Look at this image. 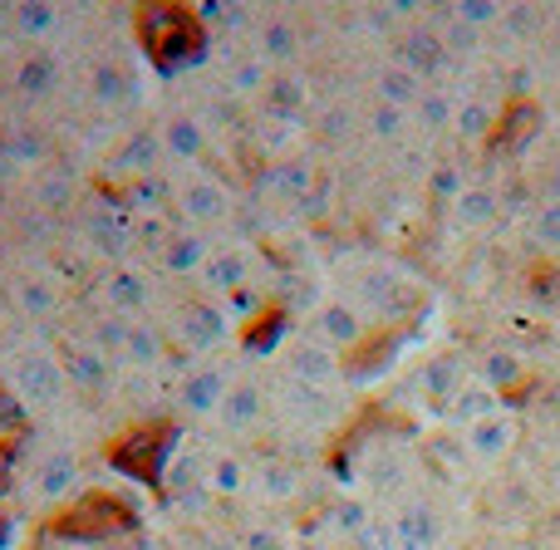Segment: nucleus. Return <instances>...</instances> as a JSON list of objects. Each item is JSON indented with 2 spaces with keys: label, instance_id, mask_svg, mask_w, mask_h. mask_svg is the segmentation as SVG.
I'll use <instances>...</instances> for the list:
<instances>
[{
  "label": "nucleus",
  "instance_id": "f257e3e1",
  "mask_svg": "<svg viewBox=\"0 0 560 550\" xmlns=\"http://www.w3.org/2000/svg\"><path fill=\"white\" fill-rule=\"evenodd\" d=\"M138 45H143L148 65L158 74H177V69H192L207 55V25L187 5H167V0L143 5L138 10Z\"/></svg>",
  "mask_w": 560,
  "mask_h": 550
},
{
  "label": "nucleus",
  "instance_id": "f03ea898",
  "mask_svg": "<svg viewBox=\"0 0 560 550\" xmlns=\"http://www.w3.org/2000/svg\"><path fill=\"white\" fill-rule=\"evenodd\" d=\"M138 531H143V516L118 492H84L49 522V536H59V541H84V546L128 541V536H138Z\"/></svg>",
  "mask_w": 560,
  "mask_h": 550
},
{
  "label": "nucleus",
  "instance_id": "7ed1b4c3",
  "mask_svg": "<svg viewBox=\"0 0 560 550\" xmlns=\"http://www.w3.org/2000/svg\"><path fill=\"white\" fill-rule=\"evenodd\" d=\"M177 443H183V428L167 423V418H153V423H138L108 443V467L124 477H138L148 487H163L167 467L177 457Z\"/></svg>",
  "mask_w": 560,
  "mask_h": 550
},
{
  "label": "nucleus",
  "instance_id": "20e7f679",
  "mask_svg": "<svg viewBox=\"0 0 560 550\" xmlns=\"http://www.w3.org/2000/svg\"><path fill=\"white\" fill-rule=\"evenodd\" d=\"M232 335V315H226L222 300L212 295H187L173 315V339L167 344H183L187 354H202V349H217Z\"/></svg>",
  "mask_w": 560,
  "mask_h": 550
},
{
  "label": "nucleus",
  "instance_id": "39448f33",
  "mask_svg": "<svg viewBox=\"0 0 560 550\" xmlns=\"http://www.w3.org/2000/svg\"><path fill=\"white\" fill-rule=\"evenodd\" d=\"M310 325H315L319 344L335 349V354H354V349L374 335V319H369L359 305H349V300H325V305L315 309V319H310Z\"/></svg>",
  "mask_w": 560,
  "mask_h": 550
},
{
  "label": "nucleus",
  "instance_id": "423d86ee",
  "mask_svg": "<svg viewBox=\"0 0 560 550\" xmlns=\"http://www.w3.org/2000/svg\"><path fill=\"white\" fill-rule=\"evenodd\" d=\"M354 295H359V309H364L369 319H378V325H384V319H404L408 309L418 305V295L394 271H359Z\"/></svg>",
  "mask_w": 560,
  "mask_h": 550
},
{
  "label": "nucleus",
  "instance_id": "0eeeda50",
  "mask_svg": "<svg viewBox=\"0 0 560 550\" xmlns=\"http://www.w3.org/2000/svg\"><path fill=\"white\" fill-rule=\"evenodd\" d=\"M177 212H183V222L192 226V232H202V226H222L226 217H232V192H226V183H217V177H187L183 187H177Z\"/></svg>",
  "mask_w": 560,
  "mask_h": 550
},
{
  "label": "nucleus",
  "instance_id": "6e6552de",
  "mask_svg": "<svg viewBox=\"0 0 560 550\" xmlns=\"http://www.w3.org/2000/svg\"><path fill=\"white\" fill-rule=\"evenodd\" d=\"M163 496L187 516H202L212 506V492H207V467L197 453H177L173 467L163 477Z\"/></svg>",
  "mask_w": 560,
  "mask_h": 550
},
{
  "label": "nucleus",
  "instance_id": "1a4fd4ad",
  "mask_svg": "<svg viewBox=\"0 0 560 550\" xmlns=\"http://www.w3.org/2000/svg\"><path fill=\"white\" fill-rule=\"evenodd\" d=\"M280 354H285V378H300V384L329 388L345 374V359H339L335 349H325L319 339H290Z\"/></svg>",
  "mask_w": 560,
  "mask_h": 550
},
{
  "label": "nucleus",
  "instance_id": "9d476101",
  "mask_svg": "<svg viewBox=\"0 0 560 550\" xmlns=\"http://www.w3.org/2000/svg\"><path fill=\"white\" fill-rule=\"evenodd\" d=\"M226 388H232V378H226L217 364L187 368L183 384H177V408H183L187 418H212V413H222Z\"/></svg>",
  "mask_w": 560,
  "mask_h": 550
},
{
  "label": "nucleus",
  "instance_id": "9b49d317",
  "mask_svg": "<svg viewBox=\"0 0 560 550\" xmlns=\"http://www.w3.org/2000/svg\"><path fill=\"white\" fill-rule=\"evenodd\" d=\"M148 305H153V280H148V271H138V266L104 271V309H114L124 319H143Z\"/></svg>",
  "mask_w": 560,
  "mask_h": 550
},
{
  "label": "nucleus",
  "instance_id": "f8f14e48",
  "mask_svg": "<svg viewBox=\"0 0 560 550\" xmlns=\"http://www.w3.org/2000/svg\"><path fill=\"white\" fill-rule=\"evenodd\" d=\"M246 285H252V251H242V246H212V256H207V266H202L207 295L226 300Z\"/></svg>",
  "mask_w": 560,
  "mask_h": 550
},
{
  "label": "nucleus",
  "instance_id": "ddd939ff",
  "mask_svg": "<svg viewBox=\"0 0 560 550\" xmlns=\"http://www.w3.org/2000/svg\"><path fill=\"white\" fill-rule=\"evenodd\" d=\"M516 437H522V423H516L506 408L502 413H492V418H482V423L463 428V443H467V453H472L477 463H502V457H512Z\"/></svg>",
  "mask_w": 560,
  "mask_h": 550
},
{
  "label": "nucleus",
  "instance_id": "4468645a",
  "mask_svg": "<svg viewBox=\"0 0 560 550\" xmlns=\"http://www.w3.org/2000/svg\"><path fill=\"white\" fill-rule=\"evenodd\" d=\"M15 388L25 403H59V394H65V368L55 364L49 354H20L15 359Z\"/></svg>",
  "mask_w": 560,
  "mask_h": 550
},
{
  "label": "nucleus",
  "instance_id": "2eb2a0df",
  "mask_svg": "<svg viewBox=\"0 0 560 550\" xmlns=\"http://www.w3.org/2000/svg\"><path fill=\"white\" fill-rule=\"evenodd\" d=\"M394 522V536H398V550H433L438 546V506L428 496H404L398 512L388 516Z\"/></svg>",
  "mask_w": 560,
  "mask_h": 550
},
{
  "label": "nucleus",
  "instance_id": "dca6fc26",
  "mask_svg": "<svg viewBox=\"0 0 560 550\" xmlns=\"http://www.w3.org/2000/svg\"><path fill=\"white\" fill-rule=\"evenodd\" d=\"M108 163H114V173L124 177V183L153 177L158 167H163V138H158V128H133V133L114 148V157H108Z\"/></svg>",
  "mask_w": 560,
  "mask_h": 550
},
{
  "label": "nucleus",
  "instance_id": "f3484780",
  "mask_svg": "<svg viewBox=\"0 0 560 550\" xmlns=\"http://www.w3.org/2000/svg\"><path fill=\"white\" fill-rule=\"evenodd\" d=\"M252 487L261 492V502L271 506H290L300 496V487H305V472H300V463H290V457H261V463L252 467Z\"/></svg>",
  "mask_w": 560,
  "mask_h": 550
},
{
  "label": "nucleus",
  "instance_id": "a211bd4d",
  "mask_svg": "<svg viewBox=\"0 0 560 550\" xmlns=\"http://www.w3.org/2000/svg\"><path fill=\"white\" fill-rule=\"evenodd\" d=\"M114 364L118 359H108L104 349H94V344H65V374L74 378L79 388H89V394H108V388H114Z\"/></svg>",
  "mask_w": 560,
  "mask_h": 550
},
{
  "label": "nucleus",
  "instance_id": "6ab92c4d",
  "mask_svg": "<svg viewBox=\"0 0 560 550\" xmlns=\"http://www.w3.org/2000/svg\"><path fill=\"white\" fill-rule=\"evenodd\" d=\"M261 418H266V388L256 378H232V388L222 398V423L232 433H252V428H261Z\"/></svg>",
  "mask_w": 560,
  "mask_h": 550
},
{
  "label": "nucleus",
  "instance_id": "aec40b11",
  "mask_svg": "<svg viewBox=\"0 0 560 550\" xmlns=\"http://www.w3.org/2000/svg\"><path fill=\"white\" fill-rule=\"evenodd\" d=\"M398 65L413 69V74L428 84V79H433L438 69L447 65V45H443V35H438V30H423V25L408 30V35L398 39Z\"/></svg>",
  "mask_w": 560,
  "mask_h": 550
},
{
  "label": "nucleus",
  "instance_id": "412c9836",
  "mask_svg": "<svg viewBox=\"0 0 560 550\" xmlns=\"http://www.w3.org/2000/svg\"><path fill=\"white\" fill-rule=\"evenodd\" d=\"M359 482L374 496H398L408 487V457L394 453V447H378V453H369L359 463Z\"/></svg>",
  "mask_w": 560,
  "mask_h": 550
},
{
  "label": "nucleus",
  "instance_id": "4be33fe9",
  "mask_svg": "<svg viewBox=\"0 0 560 550\" xmlns=\"http://www.w3.org/2000/svg\"><path fill=\"white\" fill-rule=\"evenodd\" d=\"M202 467H207V492H212V502H232V496H242L246 487H252V467H246L232 447L207 453Z\"/></svg>",
  "mask_w": 560,
  "mask_h": 550
},
{
  "label": "nucleus",
  "instance_id": "5701e85b",
  "mask_svg": "<svg viewBox=\"0 0 560 550\" xmlns=\"http://www.w3.org/2000/svg\"><path fill=\"white\" fill-rule=\"evenodd\" d=\"M276 394H280V408H285L290 418H300L305 428L335 423V398H325V388L300 384V378H285V384H280Z\"/></svg>",
  "mask_w": 560,
  "mask_h": 550
},
{
  "label": "nucleus",
  "instance_id": "b1692460",
  "mask_svg": "<svg viewBox=\"0 0 560 550\" xmlns=\"http://www.w3.org/2000/svg\"><path fill=\"white\" fill-rule=\"evenodd\" d=\"M463 384H467V364H463V354H438V359H428V364L418 368L413 394L433 398V403H447V398H453Z\"/></svg>",
  "mask_w": 560,
  "mask_h": 550
},
{
  "label": "nucleus",
  "instance_id": "393cba45",
  "mask_svg": "<svg viewBox=\"0 0 560 550\" xmlns=\"http://www.w3.org/2000/svg\"><path fill=\"white\" fill-rule=\"evenodd\" d=\"M158 138H163V157H173V163H197L207 153V128L197 114H173L158 128Z\"/></svg>",
  "mask_w": 560,
  "mask_h": 550
},
{
  "label": "nucleus",
  "instance_id": "a878e982",
  "mask_svg": "<svg viewBox=\"0 0 560 550\" xmlns=\"http://www.w3.org/2000/svg\"><path fill=\"white\" fill-rule=\"evenodd\" d=\"M207 256H212V242H207L202 232H192V226H177V236L163 246L158 266H163L167 276H202Z\"/></svg>",
  "mask_w": 560,
  "mask_h": 550
},
{
  "label": "nucleus",
  "instance_id": "bb28decb",
  "mask_svg": "<svg viewBox=\"0 0 560 550\" xmlns=\"http://www.w3.org/2000/svg\"><path fill=\"white\" fill-rule=\"evenodd\" d=\"M300 25L290 15H266L261 25H256V55L266 59V65H290V59L300 55Z\"/></svg>",
  "mask_w": 560,
  "mask_h": 550
},
{
  "label": "nucleus",
  "instance_id": "cd10ccee",
  "mask_svg": "<svg viewBox=\"0 0 560 550\" xmlns=\"http://www.w3.org/2000/svg\"><path fill=\"white\" fill-rule=\"evenodd\" d=\"M167 359V329L153 325V319H133L128 325V344L118 354V364L128 368H158Z\"/></svg>",
  "mask_w": 560,
  "mask_h": 550
},
{
  "label": "nucleus",
  "instance_id": "c85d7f7f",
  "mask_svg": "<svg viewBox=\"0 0 560 550\" xmlns=\"http://www.w3.org/2000/svg\"><path fill=\"white\" fill-rule=\"evenodd\" d=\"M423 94H428V84L413 74V69L398 65V59L374 74V104H394V108H408V114H413Z\"/></svg>",
  "mask_w": 560,
  "mask_h": 550
},
{
  "label": "nucleus",
  "instance_id": "c756f323",
  "mask_svg": "<svg viewBox=\"0 0 560 550\" xmlns=\"http://www.w3.org/2000/svg\"><path fill=\"white\" fill-rule=\"evenodd\" d=\"M266 187H271L280 202H305L319 187V173L310 157H280V163H271V173H266Z\"/></svg>",
  "mask_w": 560,
  "mask_h": 550
},
{
  "label": "nucleus",
  "instance_id": "7c9ffc66",
  "mask_svg": "<svg viewBox=\"0 0 560 550\" xmlns=\"http://www.w3.org/2000/svg\"><path fill=\"white\" fill-rule=\"evenodd\" d=\"M443 408H447V418H453V423L472 428V423H482V418L502 413V394H497V388H487L482 378H467V384L457 388Z\"/></svg>",
  "mask_w": 560,
  "mask_h": 550
},
{
  "label": "nucleus",
  "instance_id": "2f4dec72",
  "mask_svg": "<svg viewBox=\"0 0 560 550\" xmlns=\"http://www.w3.org/2000/svg\"><path fill=\"white\" fill-rule=\"evenodd\" d=\"M536 128H541V108H536L532 98H516V104L497 118L492 148H502V153H522V148L536 138Z\"/></svg>",
  "mask_w": 560,
  "mask_h": 550
},
{
  "label": "nucleus",
  "instance_id": "473e14b6",
  "mask_svg": "<svg viewBox=\"0 0 560 550\" xmlns=\"http://www.w3.org/2000/svg\"><path fill=\"white\" fill-rule=\"evenodd\" d=\"M447 212H453V222L463 226V232H487V226H497V217H502V192H497V187H467Z\"/></svg>",
  "mask_w": 560,
  "mask_h": 550
},
{
  "label": "nucleus",
  "instance_id": "72a5a7b5",
  "mask_svg": "<svg viewBox=\"0 0 560 550\" xmlns=\"http://www.w3.org/2000/svg\"><path fill=\"white\" fill-rule=\"evenodd\" d=\"M261 98H266V108H271L276 118H300L310 108V79L295 74V69H276Z\"/></svg>",
  "mask_w": 560,
  "mask_h": 550
},
{
  "label": "nucleus",
  "instance_id": "f704fd0d",
  "mask_svg": "<svg viewBox=\"0 0 560 550\" xmlns=\"http://www.w3.org/2000/svg\"><path fill=\"white\" fill-rule=\"evenodd\" d=\"M477 378H482L487 388H497L502 398H512L516 388H526V359L516 354V349H487Z\"/></svg>",
  "mask_w": 560,
  "mask_h": 550
},
{
  "label": "nucleus",
  "instance_id": "c9c22d12",
  "mask_svg": "<svg viewBox=\"0 0 560 550\" xmlns=\"http://www.w3.org/2000/svg\"><path fill=\"white\" fill-rule=\"evenodd\" d=\"M369 522H374L369 496H339V502L325 506V536H335V541H354Z\"/></svg>",
  "mask_w": 560,
  "mask_h": 550
},
{
  "label": "nucleus",
  "instance_id": "e433bc0d",
  "mask_svg": "<svg viewBox=\"0 0 560 550\" xmlns=\"http://www.w3.org/2000/svg\"><path fill=\"white\" fill-rule=\"evenodd\" d=\"M89 94H94L98 108H124L133 98V74L124 65H114V59H98L94 74H89Z\"/></svg>",
  "mask_w": 560,
  "mask_h": 550
},
{
  "label": "nucleus",
  "instance_id": "4c0bfd02",
  "mask_svg": "<svg viewBox=\"0 0 560 550\" xmlns=\"http://www.w3.org/2000/svg\"><path fill=\"white\" fill-rule=\"evenodd\" d=\"M497 108L487 104V98H467V104H457V118H453V133L457 143H492L497 138Z\"/></svg>",
  "mask_w": 560,
  "mask_h": 550
},
{
  "label": "nucleus",
  "instance_id": "58836bf2",
  "mask_svg": "<svg viewBox=\"0 0 560 550\" xmlns=\"http://www.w3.org/2000/svg\"><path fill=\"white\" fill-rule=\"evenodd\" d=\"M74 487H79V457L55 447V453L39 463V492H45L49 502H59V496H69Z\"/></svg>",
  "mask_w": 560,
  "mask_h": 550
},
{
  "label": "nucleus",
  "instance_id": "ea45409f",
  "mask_svg": "<svg viewBox=\"0 0 560 550\" xmlns=\"http://www.w3.org/2000/svg\"><path fill=\"white\" fill-rule=\"evenodd\" d=\"M124 202L133 207V217H143V212H167V207L177 202V187L167 183L163 173H153V177H138V183H128V187H124Z\"/></svg>",
  "mask_w": 560,
  "mask_h": 550
},
{
  "label": "nucleus",
  "instance_id": "a19ab883",
  "mask_svg": "<svg viewBox=\"0 0 560 550\" xmlns=\"http://www.w3.org/2000/svg\"><path fill=\"white\" fill-rule=\"evenodd\" d=\"M423 457H428V467H438L443 472V482H457V477L467 472V443L463 437H453V433H438V437H428L423 443Z\"/></svg>",
  "mask_w": 560,
  "mask_h": 550
},
{
  "label": "nucleus",
  "instance_id": "79ce46f5",
  "mask_svg": "<svg viewBox=\"0 0 560 550\" xmlns=\"http://www.w3.org/2000/svg\"><path fill=\"white\" fill-rule=\"evenodd\" d=\"M271 74H276V69L266 65L261 55H246V59H236V65H232V74H226V89H232V94H242V98L266 94V84H271Z\"/></svg>",
  "mask_w": 560,
  "mask_h": 550
},
{
  "label": "nucleus",
  "instance_id": "37998d69",
  "mask_svg": "<svg viewBox=\"0 0 560 550\" xmlns=\"http://www.w3.org/2000/svg\"><path fill=\"white\" fill-rule=\"evenodd\" d=\"M463 192H467L463 163H453V157H443V163H433V173H428V202H438V207H453Z\"/></svg>",
  "mask_w": 560,
  "mask_h": 550
},
{
  "label": "nucleus",
  "instance_id": "c03bdc74",
  "mask_svg": "<svg viewBox=\"0 0 560 550\" xmlns=\"http://www.w3.org/2000/svg\"><path fill=\"white\" fill-rule=\"evenodd\" d=\"M418 128L423 133H453V118H457V104L443 94V89H428L423 98H418Z\"/></svg>",
  "mask_w": 560,
  "mask_h": 550
},
{
  "label": "nucleus",
  "instance_id": "a18cd8bd",
  "mask_svg": "<svg viewBox=\"0 0 560 550\" xmlns=\"http://www.w3.org/2000/svg\"><path fill=\"white\" fill-rule=\"evenodd\" d=\"M84 232H89V242H94V251H108V256H118L128 242H133V232H124V222H114L104 207H94V212H89Z\"/></svg>",
  "mask_w": 560,
  "mask_h": 550
},
{
  "label": "nucleus",
  "instance_id": "49530a36",
  "mask_svg": "<svg viewBox=\"0 0 560 550\" xmlns=\"http://www.w3.org/2000/svg\"><path fill=\"white\" fill-rule=\"evenodd\" d=\"M177 236V222L167 212H143V217H133V242L143 246V251H158L163 256V246Z\"/></svg>",
  "mask_w": 560,
  "mask_h": 550
},
{
  "label": "nucleus",
  "instance_id": "de8ad7c7",
  "mask_svg": "<svg viewBox=\"0 0 560 550\" xmlns=\"http://www.w3.org/2000/svg\"><path fill=\"white\" fill-rule=\"evenodd\" d=\"M74 173L69 167H49L45 177H39V187H35V197H39V207L45 212H65L69 202H74Z\"/></svg>",
  "mask_w": 560,
  "mask_h": 550
},
{
  "label": "nucleus",
  "instance_id": "09e8293b",
  "mask_svg": "<svg viewBox=\"0 0 560 550\" xmlns=\"http://www.w3.org/2000/svg\"><path fill=\"white\" fill-rule=\"evenodd\" d=\"M20 94H30V98H39V94H49L55 89V79H59V65L49 55H30L25 65H20Z\"/></svg>",
  "mask_w": 560,
  "mask_h": 550
},
{
  "label": "nucleus",
  "instance_id": "8fccbe9b",
  "mask_svg": "<svg viewBox=\"0 0 560 550\" xmlns=\"http://www.w3.org/2000/svg\"><path fill=\"white\" fill-rule=\"evenodd\" d=\"M128 325H133V319L104 309V315L94 319V349H104L108 359H118V354H124V344H128Z\"/></svg>",
  "mask_w": 560,
  "mask_h": 550
},
{
  "label": "nucleus",
  "instance_id": "3c124183",
  "mask_svg": "<svg viewBox=\"0 0 560 550\" xmlns=\"http://www.w3.org/2000/svg\"><path fill=\"white\" fill-rule=\"evenodd\" d=\"M502 15H506V5H497V0H457V10H453V20L467 30L502 25Z\"/></svg>",
  "mask_w": 560,
  "mask_h": 550
},
{
  "label": "nucleus",
  "instance_id": "603ef678",
  "mask_svg": "<svg viewBox=\"0 0 560 550\" xmlns=\"http://www.w3.org/2000/svg\"><path fill=\"white\" fill-rule=\"evenodd\" d=\"M404 128H408V108H394V104H374V108H369V133H374L378 143L404 138Z\"/></svg>",
  "mask_w": 560,
  "mask_h": 550
},
{
  "label": "nucleus",
  "instance_id": "864d4df0",
  "mask_svg": "<svg viewBox=\"0 0 560 550\" xmlns=\"http://www.w3.org/2000/svg\"><path fill=\"white\" fill-rule=\"evenodd\" d=\"M280 325H285V319H280V309L276 305H266L261 309V315H256V319H246V349H252V354H256V349H271L276 344V335H280Z\"/></svg>",
  "mask_w": 560,
  "mask_h": 550
},
{
  "label": "nucleus",
  "instance_id": "5fc2aeb1",
  "mask_svg": "<svg viewBox=\"0 0 560 550\" xmlns=\"http://www.w3.org/2000/svg\"><path fill=\"white\" fill-rule=\"evenodd\" d=\"M532 242L541 251H560V202H541L532 217Z\"/></svg>",
  "mask_w": 560,
  "mask_h": 550
},
{
  "label": "nucleus",
  "instance_id": "6e6d98bb",
  "mask_svg": "<svg viewBox=\"0 0 560 550\" xmlns=\"http://www.w3.org/2000/svg\"><path fill=\"white\" fill-rule=\"evenodd\" d=\"M349 550H398V536H394V522L388 516H374L364 531L349 541Z\"/></svg>",
  "mask_w": 560,
  "mask_h": 550
},
{
  "label": "nucleus",
  "instance_id": "4d7b16f0",
  "mask_svg": "<svg viewBox=\"0 0 560 550\" xmlns=\"http://www.w3.org/2000/svg\"><path fill=\"white\" fill-rule=\"evenodd\" d=\"M15 25H20V35H49V30L59 25V10L55 5H20Z\"/></svg>",
  "mask_w": 560,
  "mask_h": 550
},
{
  "label": "nucleus",
  "instance_id": "13d9d810",
  "mask_svg": "<svg viewBox=\"0 0 560 550\" xmlns=\"http://www.w3.org/2000/svg\"><path fill=\"white\" fill-rule=\"evenodd\" d=\"M236 550H290V541L276 526H246V531L236 536Z\"/></svg>",
  "mask_w": 560,
  "mask_h": 550
},
{
  "label": "nucleus",
  "instance_id": "bf43d9fd",
  "mask_svg": "<svg viewBox=\"0 0 560 550\" xmlns=\"http://www.w3.org/2000/svg\"><path fill=\"white\" fill-rule=\"evenodd\" d=\"M20 305H25L30 315H49V309H55V290H49L39 276H30L25 285H20Z\"/></svg>",
  "mask_w": 560,
  "mask_h": 550
},
{
  "label": "nucleus",
  "instance_id": "052dcab7",
  "mask_svg": "<svg viewBox=\"0 0 560 550\" xmlns=\"http://www.w3.org/2000/svg\"><path fill=\"white\" fill-rule=\"evenodd\" d=\"M443 45H447V55H453V49H457V55H467V49H477V30H467V25H457V20H453V25H447V35H443Z\"/></svg>",
  "mask_w": 560,
  "mask_h": 550
},
{
  "label": "nucleus",
  "instance_id": "680f3d73",
  "mask_svg": "<svg viewBox=\"0 0 560 550\" xmlns=\"http://www.w3.org/2000/svg\"><path fill=\"white\" fill-rule=\"evenodd\" d=\"M349 118H354L349 108H329L325 124H319V128H325V138H345V133H349Z\"/></svg>",
  "mask_w": 560,
  "mask_h": 550
},
{
  "label": "nucleus",
  "instance_id": "e2e57ef3",
  "mask_svg": "<svg viewBox=\"0 0 560 550\" xmlns=\"http://www.w3.org/2000/svg\"><path fill=\"white\" fill-rule=\"evenodd\" d=\"M502 25L506 30H536V25H541V15H532V10H506Z\"/></svg>",
  "mask_w": 560,
  "mask_h": 550
},
{
  "label": "nucleus",
  "instance_id": "0e129e2a",
  "mask_svg": "<svg viewBox=\"0 0 560 550\" xmlns=\"http://www.w3.org/2000/svg\"><path fill=\"white\" fill-rule=\"evenodd\" d=\"M541 192H546V202H560V157H556V163H551V173H546Z\"/></svg>",
  "mask_w": 560,
  "mask_h": 550
},
{
  "label": "nucleus",
  "instance_id": "69168bd1",
  "mask_svg": "<svg viewBox=\"0 0 560 550\" xmlns=\"http://www.w3.org/2000/svg\"><path fill=\"white\" fill-rule=\"evenodd\" d=\"M124 550H163V541H158V536H148V531H138V536H128Z\"/></svg>",
  "mask_w": 560,
  "mask_h": 550
},
{
  "label": "nucleus",
  "instance_id": "338daca9",
  "mask_svg": "<svg viewBox=\"0 0 560 550\" xmlns=\"http://www.w3.org/2000/svg\"><path fill=\"white\" fill-rule=\"evenodd\" d=\"M290 550H329V546H319L315 536H300V541H290Z\"/></svg>",
  "mask_w": 560,
  "mask_h": 550
},
{
  "label": "nucleus",
  "instance_id": "774afa93",
  "mask_svg": "<svg viewBox=\"0 0 560 550\" xmlns=\"http://www.w3.org/2000/svg\"><path fill=\"white\" fill-rule=\"evenodd\" d=\"M10 487V467H5V457H0V492Z\"/></svg>",
  "mask_w": 560,
  "mask_h": 550
}]
</instances>
